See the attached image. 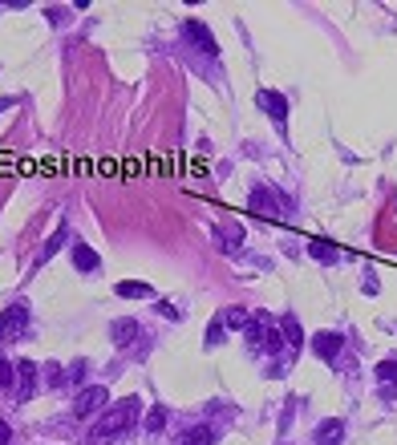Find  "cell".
<instances>
[{"label": "cell", "mask_w": 397, "mask_h": 445, "mask_svg": "<svg viewBox=\"0 0 397 445\" xmlns=\"http://www.w3.org/2000/svg\"><path fill=\"white\" fill-rule=\"evenodd\" d=\"M219 344H223V320H215L207 328V349H219Z\"/></svg>", "instance_id": "obj_22"}, {"label": "cell", "mask_w": 397, "mask_h": 445, "mask_svg": "<svg viewBox=\"0 0 397 445\" xmlns=\"http://www.w3.org/2000/svg\"><path fill=\"white\" fill-rule=\"evenodd\" d=\"M13 376H17V369L0 356V389H13Z\"/></svg>", "instance_id": "obj_23"}, {"label": "cell", "mask_w": 397, "mask_h": 445, "mask_svg": "<svg viewBox=\"0 0 397 445\" xmlns=\"http://www.w3.org/2000/svg\"><path fill=\"white\" fill-rule=\"evenodd\" d=\"M248 207H252L256 215H268V219H280L288 203H276V194H272V187H256V190H252V199H248Z\"/></svg>", "instance_id": "obj_6"}, {"label": "cell", "mask_w": 397, "mask_h": 445, "mask_svg": "<svg viewBox=\"0 0 397 445\" xmlns=\"http://www.w3.org/2000/svg\"><path fill=\"white\" fill-rule=\"evenodd\" d=\"M175 445H215V429H211V425H191V429L179 433Z\"/></svg>", "instance_id": "obj_10"}, {"label": "cell", "mask_w": 397, "mask_h": 445, "mask_svg": "<svg viewBox=\"0 0 397 445\" xmlns=\"http://www.w3.org/2000/svg\"><path fill=\"white\" fill-rule=\"evenodd\" d=\"M114 292L122 300H150V296H154V287H150V283H138V280H122Z\"/></svg>", "instance_id": "obj_13"}, {"label": "cell", "mask_w": 397, "mask_h": 445, "mask_svg": "<svg viewBox=\"0 0 397 445\" xmlns=\"http://www.w3.org/2000/svg\"><path fill=\"white\" fill-rule=\"evenodd\" d=\"M97 263H102V255H97L94 247H86V243L73 247V267H77V271H94Z\"/></svg>", "instance_id": "obj_14"}, {"label": "cell", "mask_w": 397, "mask_h": 445, "mask_svg": "<svg viewBox=\"0 0 397 445\" xmlns=\"http://www.w3.org/2000/svg\"><path fill=\"white\" fill-rule=\"evenodd\" d=\"M106 405H110L106 385H90V389H81V393H77V401H73V417H77V421H94Z\"/></svg>", "instance_id": "obj_2"}, {"label": "cell", "mask_w": 397, "mask_h": 445, "mask_svg": "<svg viewBox=\"0 0 397 445\" xmlns=\"http://www.w3.org/2000/svg\"><path fill=\"white\" fill-rule=\"evenodd\" d=\"M341 349H345V336H341V332H316V336H312V352H316L325 364H337V360H341Z\"/></svg>", "instance_id": "obj_4"}, {"label": "cell", "mask_w": 397, "mask_h": 445, "mask_svg": "<svg viewBox=\"0 0 397 445\" xmlns=\"http://www.w3.org/2000/svg\"><path fill=\"white\" fill-rule=\"evenodd\" d=\"M243 332H248V349H252V352H264V316H252Z\"/></svg>", "instance_id": "obj_16"}, {"label": "cell", "mask_w": 397, "mask_h": 445, "mask_svg": "<svg viewBox=\"0 0 397 445\" xmlns=\"http://www.w3.org/2000/svg\"><path fill=\"white\" fill-rule=\"evenodd\" d=\"M8 442H13V429H8V425L0 421V445H8Z\"/></svg>", "instance_id": "obj_26"}, {"label": "cell", "mask_w": 397, "mask_h": 445, "mask_svg": "<svg viewBox=\"0 0 397 445\" xmlns=\"http://www.w3.org/2000/svg\"><path fill=\"white\" fill-rule=\"evenodd\" d=\"M138 413H142V401L138 397H122V401H114L102 417H97V425L90 429V437H94L97 445H106V442H118L130 425L138 421Z\"/></svg>", "instance_id": "obj_1"}, {"label": "cell", "mask_w": 397, "mask_h": 445, "mask_svg": "<svg viewBox=\"0 0 397 445\" xmlns=\"http://www.w3.org/2000/svg\"><path fill=\"white\" fill-rule=\"evenodd\" d=\"M256 106L272 117V121H276V130H284V126H288V97H284V94H276V90H264V94L256 97Z\"/></svg>", "instance_id": "obj_5"}, {"label": "cell", "mask_w": 397, "mask_h": 445, "mask_svg": "<svg viewBox=\"0 0 397 445\" xmlns=\"http://www.w3.org/2000/svg\"><path fill=\"white\" fill-rule=\"evenodd\" d=\"M377 380L385 385V393H397V360H381L377 364Z\"/></svg>", "instance_id": "obj_18"}, {"label": "cell", "mask_w": 397, "mask_h": 445, "mask_svg": "<svg viewBox=\"0 0 397 445\" xmlns=\"http://www.w3.org/2000/svg\"><path fill=\"white\" fill-rule=\"evenodd\" d=\"M45 376H49V385H53V389H61V385H65V380H61V364H49Z\"/></svg>", "instance_id": "obj_24"}, {"label": "cell", "mask_w": 397, "mask_h": 445, "mask_svg": "<svg viewBox=\"0 0 397 445\" xmlns=\"http://www.w3.org/2000/svg\"><path fill=\"white\" fill-rule=\"evenodd\" d=\"M215 243H219V251H239V243H243V227L239 223H219L215 227Z\"/></svg>", "instance_id": "obj_8"}, {"label": "cell", "mask_w": 397, "mask_h": 445, "mask_svg": "<svg viewBox=\"0 0 397 445\" xmlns=\"http://www.w3.org/2000/svg\"><path fill=\"white\" fill-rule=\"evenodd\" d=\"M308 251H312V259H321V263H337V259H341V251H337L332 243H325V239H312Z\"/></svg>", "instance_id": "obj_17"}, {"label": "cell", "mask_w": 397, "mask_h": 445, "mask_svg": "<svg viewBox=\"0 0 397 445\" xmlns=\"http://www.w3.org/2000/svg\"><path fill=\"white\" fill-rule=\"evenodd\" d=\"M183 33H187V41L195 49H203V57H219V45H215V37H211V28L203 21H187Z\"/></svg>", "instance_id": "obj_7"}, {"label": "cell", "mask_w": 397, "mask_h": 445, "mask_svg": "<svg viewBox=\"0 0 397 445\" xmlns=\"http://www.w3.org/2000/svg\"><path fill=\"white\" fill-rule=\"evenodd\" d=\"M163 425H166V405H154L150 417H146V433H163Z\"/></svg>", "instance_id": "obj_21"}, {"label": "cell", "mask_w": 397, "mask_h": 445, "mask_svg": "<svg viewBox=\"0 0 397 445\" xmlns=\"http://www.w3.org/2000/svg\"><path fill=\"white\" fill-rule=\"evenodd\" d=\"M341 437H345V421H321L316 425V445H341Z\"/></svg>", "instance_id": "obj_12"}, {"label": "cell", "mask_w": 397, "mask_h": 445, "mask_svg": "<svg viewBox=\"0 0 397 445\" xmlns=\"http://www.w3.org/2000/svg\"><path fill=\"white\" fill-rule=\"evenodd\" d=\"M280 332H284V340H288L292 349H300L304 332H300V324H296V316H280Z\"/></svg>", "instance_id": "obj_19"}, {"label": "cell", "mask_w": 397, "mask_h": 445, "mask_svg": "<svg viewBox=\"0 0 397 445\" xmlns=\"http://www.w3.org/2000/svg\"><path fill=\"white\" fill-rule=\"evenodd\" d=\"M65 239H70V223H61L57 231L49 235V243H45V247H41V255H37V267H41V263H49V259L57 255V251L65 247Z\"/></svg>", "instance_id": "obj_11"}, {"label": "cell", "mask_w": 397, "mask_h": 445, "mask_svg": "<svg viewBox=\"0 0 397 445\" xmlns=\"http://www.w3.org/2000/svg\"><path fill=\"white\" fill-rule=\"evenodd\" d=\"M17 380H21V385H17V397L29 401L37 393V364H33V360H21V364H17Z\"/></svg>", "instance_id": "obj_9"}, {"label": "cell", "mask_w": 397, "mask_h": 445, "mask_svg": "<svg viewBox=\"0 0 397 445\" xmlns=\"http://www.w3.org/2000/svg\"><path fill=\"white\" fill-rule=\"evenodd\" d=\"M219 320H223V328L243 332V328H248V320H252V316H248L243 308H223V312H219Z\"/></svg>", "instance_id": "obj_15"}, {"label": "cell", "mask_w": 397, "mask_h": 445, "mask_svg": "<svg viewBox=\"0 0 397 445\" xmlns=\"http://www.w3.org/2000/svg\"><path fill=\"white\" fill-rule=\"evenodd\" d=\"M365 292H369V296H377V276H373V271H365Z\"/></svg>", "instance_id": "obj_25"}, {"label": "cell", "mask_w": 397, "mask_h": 445, "mask_svg": "<svg viewBox=\"0 0 397 445\" xmlns=\"http://www.w3.org/2000/svg\"><path fill=\"white\" fill-rule=\"evenodd\" d=\"M110 336H114V344H126L130 336H138V324L134 320H118L114 328H110Z\"/></svg>", "instance_id": "obj_20"}, {"label": "cell", "mask_w": 397, "mask_h": 445, "mask_svg": "<svg viewBox=\"0 0 397 445\" xmlns=\"http://www.w3.org/2000/svg\"><path fill=\"white\" fill-rule=\"evenodd\" d=\"M8 106H13V97H4V101H0V114H4V110H8Z\"/></svg>", "instance_id": "obj_27"}, {"label": "cell", "mask_w": 397, "mask_h": 445, "mask_svg": "<svg viewBox=\"0 0 397 445\" xmlns=\"http://www.w3.org/2000/svg\"><path fill=\"white\" fill-rule=\"evenodd\" d=\"M29 332V304H13L0 316V340H21Z\"/></svg>", "instance_id": "obj_3"}]
</instances>
